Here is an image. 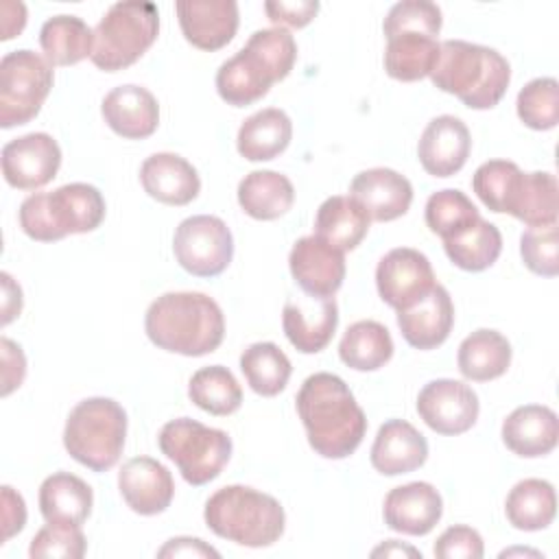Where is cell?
Masks as SVG:
<instances>
[{"instance_id": "49", "label": "cell", "mask_w": 559, "mask_h": 559, "mask_svg": "<svg viewBox=\"0 0 559 559\" xmlns=\"http://www.w3.org/2000/svg\"><path fill=\"white\" fill-rule=\"evenodd\" d=\"M0 352H2V395L7 397L11 391H15L26 376V358L17 343L2 336L0 338Z\"/></svg>"}, {"instance_id": "35", "label": "cell", "mask_w": 559, "mask_h": 559, "mask_svg": "<svg viewBox=\"0 0 559 559\" xmlns=\"http://www.w3.org/2000/svg\"><path fill=\"white\" fill-rule=\"evenodd\" d=\"M39 46L50 66H74L92 57L94 31L76 15H55L44 22Z\"/></svg>"}, {"instance_id": "24", "label": "cell", "mask_w": 559, "mask_h": 559, "mask_svg": "<svg viewBox=\"0 0 559 559\" xmlns=\"http://www.w3.org/2000/svg\"><path fill=\"white\" fill-rule=\"evenodd\" d=\"M140 181L148 197L166 205H188L201 190L197 168L177 153H153L140 166Z\"/></svg>"}, {"instance_id": "27", "label": "cell", "mask_w": 559, "mask_h": 559, "mask_svg": "<svg viewBox=\"0 0 559 559\" xmlns=\"http://www.w3.org/2000/svg\"><path fill=\"white\" fill-rule=\"evenodd\" d=\"M92 502L90 485L70 472H55L39 487V511L48 524L81 526L92 513Z\"/></svg>"}, {"instance_id": "42", "label": "cell", "mask_w": 559, "mask_h": 559, "mask_svg": "<svg viewBox=\"0 0 559 559\" xmlns=\"http://www.w3.org/2000/svg\"><path fill=\"white\" fill-rule=\"evenodd\" d=\"M441 9L430 0H402L393 4L384 17V37L397 33H421L437 37L441 31Z\"/></svg>"}, {"instance_id": "50", "label": "cell", "mask_w": 559, "mask_h": 559, "mask_svg": "<svg viewBox=\"0 0 559 559\" xmlns=\"http://www.w3.org/2000/svg\"><path fill=\"white\" fill-rule=\"evenodd\" d=\"M26 524V504L24 498L13 491V487H2V542L11 539Z\"/></svg>"}, {"instance_id": "4", "label": "cell", "mask_w": 559, "mask_h": 559, "mask_svg": "<svg viewBox=\"0 0 559 559\" xmlns=\"http://www.w3.org/2000/svg\"><path fill=\"white\" fill-rule=\"evenodd\" d=\"M207 528L238 546H273L286 526V515L273 496L247 485H227L216 489L203 511Z\"/></svg>"}, {"instance_id": "32", "label": "cell", "mask_w": 559, "mask_h": 559, "mask_svg": "<svg viewBox=\"0 0 559 559\" xmlns=\"http://www.w3.org/2000/svg\"><path fill=\"white\" fill-rule=\"evenodd\" d=\"M456 362L467 380L487 382L500 378L511 365V343L500 332L480 328L463 338Z\"/></svg>"}, {"instance_id": "11", "label": "cell", "mask_w": 559, "mask_h": 559, "mask_svg": "<svg viewBox=\"0 0 559 559\" xmlns=\"http://www.w3.org/2000/svg\"><path fill=\"white\" fill-rule=\"evenodd\" d=\"M478 411L476 391L461 380H430L417 395L419 417L439 435L467 432L476 424Z\"/></svg>"}, {"instance_id": "13", "label": "cell", "mask_w": 559, "mask_h": 559, "mask_svg": "<svg viewBox=\"0 0 559 559\" xmlns=\"http://www.w3.org/2000/svg\"><path fill=\"white\" fill-rule=\"evenodd\" d=\"M430 260L411 247L391 249L376 266V286L384 304L404 310L435 286Z\"/></svg>"}, {"instance_id": "38", "label": "cell", "mask_w": 559, "mask_h": 559, "mask_svg": "<svg viewBox=\"0 0 559 559\" xmlns=\"http://www.w3.org/2000/svg\"><path fill=\"white\" fill-rule=\"evenodd\" d=\"M188 397L201 411L225 417L240 408L242 389L227 367L210 365L192 373L188 382Z\"/></svg>"}, {"instance_id": "37", "label": "cell", "mask_w": 559, "mask_h": 559, "mask_svg": "<svg viewBox=\"0 0 559 559\" xmlns=\"http://www.w3.org/2000/svg\"><path fill=\"white\" fill-rule=\"evenodd\" d=\"M338 356L356 371H376L391 360L393 338L378 321H356L345 330L338 343Z\"/></svg>"}, {"instance_id": "2", "label": "cell", "mask_w": 559, "mask_h": 559, "mask_svg": "<svg viewBox=\"0 0 559 559\" xmlns=\"http://www.w3.org/2000/svg\"><path fill=\"white\" fill-rule=\"evenodd\" d=\"M144 330L159 349L205 356L223 343L225 317L221 306L203 293H164L148 306Z\"/></svg>"}, {"instance_id": "53", "label": "cell", "mask_w": 559, "mask_h": 559, "mask_svg": "<svg viewBox=\"0 0 559 559\" xmlns=\"http://www.w3.org/2000/svg\"><path fill=\"white\" fill-rule=\"evenodd\" d=\"M371 557H419L421 559V552L415 550L413 546L400 544L397 539H386L382 546L371 550Z\"/></svg>"}, {"instance_id": "15", "label": "cell", "mask_w": 559, "mask_h": 559, "mask_svg": "<svg viewBox=\"0 0 559 559\" xmlns=\"http://www.w3.org/2000/svg\"><path fill=\"white\" fill-rule=\"evenodd\" d=\"M338 325L334 297L288 299L282 310V328L290 345L301 354H317L328 347Z\"/></svg>"}, {"instance_id": "8", "label": "cell", "mask_w": 559, "mask_h": 559, "mask_svg": "<svg viewBox=\"0 0 559 559\" xmlns=\"http://www.w3.org/2000/svg\"><path fill=\"white\" fill-rule=\"evenodd\" d=\"M157 443L162 454L177 465L183 480L194 487L214 480L231 456V439L225 430L203 426L190 417L164 424Z\"/></svg>"}, {"instance_id": "51", "label": "cell", "mask_w": 559, "mask_h": 559, "mask_svg": "<svg viewBox=\"0 0 559 559\" xmlns=\"http://www.w3.org/2000/svg\"><path fill=\"white\" fill-rule=\"evenodd\" d=\"M157 557H221V555L199 537H173L157 550Z\"/></svg>"}, {"instance_id": "5", "label": "cell", "mask_w": 559, "mask_h": 559, "mask_svg": "<svg viewBox=\"0 0 559 559\" xmlns=\"http://www.w3.org/2000/svg\"><path fill=\"white\" fill-rule=\"evenodd\" d=\"M22 231L39 242L94 231L105 218V199L92 183H66L52 192H33L20 205Z\"/></svg>"}, {"instance_id": "45", "label": "cell", "mask_w": 559, "mask_h": 559, "mask_svg": "<svg viewBox=\"0 0 559 559\" xmlns=\"http://www.w3.org/2000/svg\"><path fill=\"white\" fill-rule=\"evenodd\" d=\"M87 542L81 526H61L48 524L35 533L28 546V555L33 559H81L85 555Z\"/></svg>"}, {"instance_id": "33", "label": "cell", "mask_w": 559, "mask_h": 559, "mask_svg": "<svg viewBox=\"0 0 559 559\" xmlns=\"http://www.w3.org/2000/svg\"><path fill=\"white\" fill-rule=\"evenodd\" d=\"M441 41L421 33H397L386 37L384 70L397 81H419L437 66Z\"/></svg>"}, {"instance_id": "48", "label": "cell", "mask_w": 559, "mask_h": 559, "mask_svg": "<svg viewBox=\"0 0 559 559\" xmlns=\"http://www.w3.org/2000/svg\"><path fill=\"white\" fill-rule=\"evenodd\" d=\"M264 11L273 24H286L293 28L306 26L319 11L317 0H269L264 2Z\"/></svg>"}, {"instance_id": "7", "label": "cell", "mask_w": 559, "mask_h": 559, "mask_svg": "<svg viewBox=\"0 0 559 559\" xmlns=\"http://www.w3.org/2000/svg\"><path fill=\"white\" fill-rule=\"evenodd\" d=\"M157 33L159 13L153 2H116L94 28V48L90 59L105 72L124 70L153 46Z\"/></svg>"}, {"instance_id": "36", "label": "cell", "mask_w": 559, "mask_h": 559, "mask_svg": "<svg viewBox=\"0 0 559 559\" xmlns=\"http://www.w3.org/2000/svg\"><path fill=\"white\" fill-rule=\"evenodd\" d=\"M443 249L454 266L478 273L498 260L502 251V234L493 223L480 216L463 231L445 238Z\"/></svg>"}, {"instance_id": "10", "label": "cell", "mask_w": 559, "mask_h": 559, "mask_svg": "<svg viewBox=\"0 0 559 559\" xmlns=\"http://www.w3.org/2000/svg\"><path fill=\"white\" fill-rule=\"evenodd\" d=\"M173 251L183 271L197 277L221 275L234 258V238L225 221L210 214L188 216L179 223Z\"/></svg>"}, {"instance_id": "1", "label": "cell", "mask_w": 559, "mask_h": 559, "mask_svg": "<svg viewBox=\"0 0 559 559\" xmlns=\"http://www.w3.org/2000/svg\"><path fill=\"white\" fill-rule=\"evenodd\" d=\"M297 413L310 448L323 459H347L367 432V417L343 378L319 371L304 380Z\"/></svg>"}, {"instance_id": "28", "label": "cell", "mask_w": 559, "mask_h": 559, "mask_svg": "<svg viewBox=\"0 0 559 559\" xmlns=\"http://www.w3.org/2000/svg\"><path fill=\"white\" fill-rule=\"evenodd\" d=\"M369 214L352 197H328L314 216V236L338 251L356 249L369 231Z\"/></svg>"}, {"instance_id": "9", "label": "cell", "mask_w": 559, "mask_h": 559, "mask_svg": "<svg viewBox=\"0 0 559 559\" xmlns=\"http://www.w3.org/2000/svg\"><path fill=\"white\" fill-rule=\"evenodd\" d=\"M55 72L46 57L20 48L0 61V127L31 122L52 90Z\"/></svg>"}, {"instance_id": "25", "label": "cell", "mask_w": 559, "mask_h": 559, "mask_svg": "<svg viewBox=\"0 0 559 559\" xmlns=\"http://www.w3.org/2000/svg\"><path fill=\"white\" fill-rule=\"evenodd\" d=\"M277 83L273 68L251 48L242 46L231 59L223 61L216 72L218 96L234 107H247Z\"/></svg>"}, {"instance_id": "20", "label": "cell", "mask_w": 559, "mask_h": 559, "mask_svg": "<svg viewBox=\"0 0 559 559\" xmlns=\"http://www.w3.org/2000/svg\"><path fill=\"white\" fill-rule=\"evenodd\" d=\"M349 197L362 205L371 221L386 223L404 216L413 201L411 181L393 168H369L349 183Z\"/></svg>"}, {"instance_id": "3", "label": "cell", "mask_w": 559, "mask_h": 559, "mask_svg": "<svg viewBox=\"0 0 559 559\" xmlns=\"http://www.w3.org/2000/svg\"><path fill=\"white\" fill-rule=\"evenodd\" d=\"M430 79L435 87L454 94L465 107L491 109L509 87L511 68L509 61L489 46L445 39L441 41Z\"/></svg>"}, {"instance_id": "31", "label": "cell", "mask_w": 559, "mask_h": 559, "mask_svg": "<svg viewBox=\"0 0 559 559\" xmlns=\"http://www.w3.org/2000/svg\"><path fill=\"white\" fill-rule=\"evenodd\" d=\"M528 227L557 223V179L552 173H520L504 207Z\"/></svg>"}, {"instance_id": "26", "label": "cell", "mask_w": 559, "mask_h": 559, "mask_svg": "<svg viewBox=\"0 0 559 559\" xmlns=\"http://www.w3.org/2000/svg\"><path fill=\"white\" fill-rule=\"evenodd\" d=\"M559 439V421L552 408L542 404L518 406L502 421L504 445L524 459H537L555 450Z\"/></svg>"}, {"instance_id": "12", "label": "cell", "mask_w": 559, "mask_h": 559, "mask_svg": "<svg viewBox=\"0 0 559 559\" xmlns=\"http://www.w3.org/2000/svg\"><path fill=\"white\" fill-rule=\"evenodd\" d=\"M61 148L44 131L20 135L2 146V175L11 188L37 190L57 177Z\"/></svg>"}, {"instance_id": "30", "label": "cell", "mask_w": 559, "mask_h": 559, "mask_svg": "<svg viewBox=\"0 0 559 559\" xmlns=\"http://www.w3.org/2000/svg\"><path fill=\"white\" fill-rule=\"evenodd\" d=\"M238 203L255 221H275L295 203L290 179L275 170H251L238 183Z\"/></svg>"}, {"instance_id": "17", "label": "cell", "mask_w": 559, "mask_h": 559, "mask_svg": "<svg viewBox=\"0 0 559 559\" xmlns=\"http://www.w3.org/2000/svg\"><path fill=\"white\" fill-rule=\"evenodd\" d=\"M472 151V138L465 122L443 114L432 118L417 144V155L424 170L432 177H450L459 173Z\"/></svg>"}, {"instance_id": "23", "label": "cell", "mask_w": 559, "mask_h": 559, "mask_svg": "<svg viewBox=\"0 0 559 559\" xmlns=\"http://www.w3.org/2000/svg\"><path fill=\"white\" fill-rule=\"evenodd\" d=\"M369 459L384 476L408 474L426 463L428 441L406 419H389L378 428Z\"/></svg>"}, {"instance_id": "40", "label": "cell", "mask_w": 559, "mask_h": 559, "mask_svg": "<svg viewBox=\"0 0 559 559\" xmlns=\"http://www.w3.org/2000/svg\"><path fill=\"white\" fill-rule=\"evenodd\" d=\"M424 218H426L428 229L432 234L441 236V240H445V238L463 231L472 223H476L480 218V214L465 192H461L456 188H445V190H437L428 197Z\"/></svg>"}, {"instance_id": "29", "label": "cell", "mask_w": 559, "mask_h": 559, "mask_svg": "<svg viewBox=\"0 0 559 559\" xmlns=\"http://www.w3.org/2000/svg\"><path fill=\"white\" fill-rule=\"evenodd\" d=\"M293 138V122L286 111L266 107L251 114L238 129V153L249 162H269L286 151Z\"/></svg>"}, {"instance_id": "34", "label": "cell", "mask_w": 559, "mask_h": 559, "mask_svg": "<svg viewBox=\"0 0 559 559\" xmlns=\"http://www.w3.org/2000/svg\"><path fill=\"white\" fill-rule=\"evenodd\" d=\"M507 520L518 531H542L557 513L555 487L542 478H524L513 485L504 502Z\"/></svg>"}, {"instance_id": "52", "label": "cell", "mask_w": 559, "mask_h": 559, "mask_svg": "<svg viewBox=\"0 0 559 559\" xmlns=\"http://www.w3.org/2000/svg\"><path fill=\"white\" fill-rule=\"evenodd\" d=\"M2 323H11L20 310H22V288L13 282V277L9 273H2Z\"/></svg>"}, {"instance_id": "6", "label": "cell", "mask_w": 559, "mask_h": 559, "mask_svg": "<svg viewBox=\"0 0 559 559\" xmlns=\"http://www.w3.org/2000/svg\"><path fill=\"white\" fill-rule=\"evenodd\" d=\"M127 413L111 397L81 400L68 415L63 445L68 454L92 472L111 469L124 448Z\"/></svg>"}, {"instance_id": "16", "label": "cell", "mask_w": 559, "mask_h": 559, "mask_svg": "<svg viewBox=\"0 0 559 559\" xmlns=\"http://www.w3.org/2000/svg\"><path fill=\"white\" fill-rule=\"evenodd\" d=\"M175 11L183 37L199 50H218L238 31V4L234 0H179Z\"/></svg>"}, {"instance_id": "41", "label": "cell", "mask_w": 559, "mask_h": 559, "mask_svg": "<svg viewBox=\"0 0 559 559\" xmlns=\"http://www.w3.org/2000/svg\"><path fill=\"white\" fill-rule=\"evenodd\" d=\"M518 116L535 131H548L559 122V83L552 76L528 81L518 94Z\"/></svg>"}, {"instance_id": "46", "label": "cell", "mask_w": 559, "mask_h": 559, "mask_svg": "<svg viewBox=\"0 0 559 559\" xmlns=\"http://www.w3.org/2000/svg\"><path fill=\"white\" fill-rule=\"evenodd\" d=\"M245 46L255 50L273 68L277 81H282L290 74V70L295 66V59H297L295 37L284 26L260 28L247 39Z\"/></svg>"}, {"instance_id": "21", "label": "cell", "mask_w": 559, "mask_h": 559, "mask_svg": "<svg viewBox=\"0 0 559 559\" xmlns=\"http://www.w3.org/2000/svg\"><path fill=\"white\" fill-rule=\"evenodd\" d=\"M454 306L450 293L435 284L421 299L397 310V328L404 341L415 349H435L452 332Z\"/></svg>"}, {"instance_id": "44", "label": "cell", "mask_w": 559, "mask_h": 559, "mask_svg": "<svg viewBox=\"0 0 559 559\" xmlns=\"http://www.w3.org/2000/svg\"><path fill=\"white\" fill-rule=\"evenodd\" d=\"M518 173H520V166L515 162L489 159L476 168L472 177V188L476 197L485 203V207L502 214L509 188Z\"/></svg>"}, {"instance_id": "18", "label": "cell", "mask_w": 559, "mask_h": 559, "mask_svg": "<svg viewBox=\"0 0 559 559\" xmlns=\"http://www.w3.org/2000/svg\"><path fill=\"white\" fill-rule=\"evenodd\" d=\"M118 489L131 511L140 515H157L170 507L175 480L159 461L135 456L120 467Z\"/></svg>"}, {"instance_id": "22", "label": "cell", "mask_w": 559, "mask_h": 559, "mask_svg": "<svg viewBox=\"0 0 559 559\" xmlns=\"http://www.w3.org/2000/svg\"><path fill=\"white\" fill-rule=\"evenodd\" d=\"M107 127L127 140H144L155 133L159 124L157 98L142 85H118L100 105Z\"/></svg>"}, {"instance_id": "39", "label": "cell", "mask_w": 559, "mask_h": 559, "mask_svg": "<svg viewBox=\"0 0 559 559\" xmlns=\"http://www.w3.org/2000/svg\"><path fill=\"white\" fill-rule=\"evenodd\" d=\"M240 371L247 384L264 397H273L286 389L293 373L288 356L275 343H253L240 354Z\"/></svg>"}, {"instance_id": "19", "label": "cell", "mask_w": 559, "mask_h": 559, "mask_svg": "<svg viewBox=\"0 0 559 559\" xmlns=\"http://www.w3.org/2000/svg\"><path fill=\"white\" fill-rule=\"evenodd\" d=\"M443 513L441 493L424 480L393 487L382 507L384 524L404 535H428Z\"/></svg>"}, {"instance_id": "14", "label": "cell", "mask_w": 559, "mask_h": 559, "mask_svg": "<svg viewBox=\"0 0 559 559\" xmlns=\"http://www.w3.org/2000/svg\"><path fill=\"white\" fill-rule=\"evenodd\" d=\"M290 275L310 297H332L345 280V255L319 236L299 238L288 255Z\"/></svg>"}, {"instance_id": "47", "label": "cell", "mask_w": 559, "mask_h": 559, "mask_svg": "<svg viewBox=\"0 0 559 559\" xmlns=\"http://www.w3.org/2000/svg\"><path fill=\"white\" fill-rule=\"evenodd\" d=\"M432 552L439 559H480L485 555V546L476 528L456 524L437 537Z\"/></svg>"}, {"instance_id": "43", "label": "cell", "mask_w": 559, "mask_h": 559, "mask_svg": "<svg viewBox=\"0 0 559 559\" xmlns=\"http://www.w3.org/2000/svg\"><path fill=\"white\" fill-rule=\"evenodd\" d=\"M520 253L528 271L555 277L559 273V231L555 225L528 227L520 238Z\"/></svg>"}]
</instances>
